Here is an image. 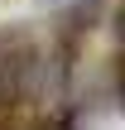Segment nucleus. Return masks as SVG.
I'll list each match as a JSON object with an SVG mask.
<instances>
[{"label":"nucleus","mask_w":125,"mask_h":130,"mask_svg":"<svg viewBox=\"0 0 125 130\" xmlns=\"http://www.w3.org/2000/svg\"><path fill=\"white\" fill-rule=\"evenodd\" d=\"M53 5H63V0H0V24L5 19H19V14H43Z\"/></svg>","instance_id":"f257e3e1"}]
</instances>
